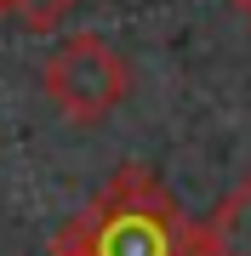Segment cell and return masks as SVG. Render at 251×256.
<instances>
[{"label":"cell","instance_id":"obj_1","mask_svg":"<svg viewBox=\"0 0 251 256\" xmlns=\"http://www.w3.org/2000/svg\"><path fill=\"white\" fill-rule=\"evenodd\" d=\"M194 222L149 165H120L109 188L57 228L52 245L69 256H183Z\"/></svg>","mask_w":251,"mask_h":256},{"label":"cell","instance_id":"obj_2","mask_svg":"<svg viewBox=\"0 0 251 256\" xmlns=\"http://www.w3.org/2000/svg\"><path fill=\"white\" fill-rule=\"evenodd\" d=\"M40 86H46L52 108L63 114L69 126H97V120H109L126 102L131 68H126V57L103 34H69L63 46L46 57Z\"/></svg>","mask_w":251,"mask_h":256},{"label":"cell","instance_id":"obj_3","mask_svg":"<svg viewBox=\"0 0 251 256\" xmlns=\"http://www.w3.org/2000/svg\"><path fill=\"white\" fill-rule=\"evenodd\" d=\"M200 239L211 256H251V176L200 222Z\"/></svg>","mask_w":251,"mask_h":256},{"label":"cell","instance_id":"obj_4","mask_svg":"<svg viewBox=\"0 0 251 256\" xmlns=\"http://www.w3.org/2000/svg\"><path fill=\"white\" fill-rule=\"evenodd\" d=\"M80 0H6V18L29 28V34H52L57 23H69V12H75Z\"/></svg>","mask_w":251,"mask_h":256},{"label":"cell","instance_id":"obj_5","mask_svg":"<svg viewBox=\"0 0 251 256\" xmlns=\"http://www.w3.org/2000/svg\"><path fill=\"white\" fill-rule=\"evenodd\" d=\"M228 6H234V12H240V18L251 23V0H228Z\"/></svg>","mask_w":251,"mask_h":256},{"label":"cell","instance_id":"obj_6","mask_svg":"<svg viewBox=\"0 0 251 256\" xmlns=\"http://www.w3.org/2000/svg\"><path fill=\"white\" fill-rule=\"evenodd\" d=\"M52 256H69V250H57V245H52Z\"/></svg>","mask_w":251,"mask_h":256},{"label":"cell","instance_id":"obj_7","mask_svg":"<svg viewBox=\"0 0 251 256\" xmlns=\"http://www.w3.org/2000/svg\"><path fill=\"white\" fill-rule=\"evenodd\" d=\"M0 18H6V0H0Z\"/></svg>","mask_w":251,"mask_h":256}]
</instances>
